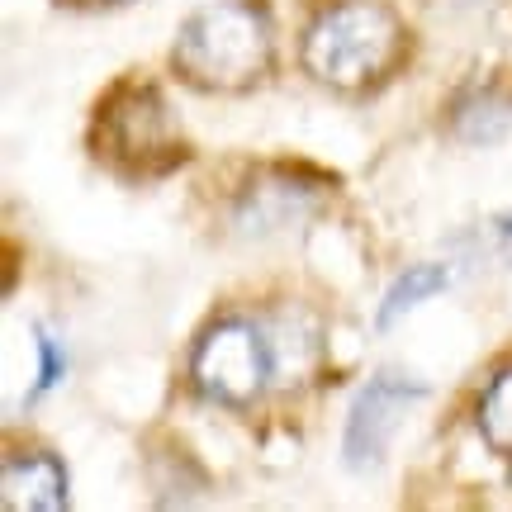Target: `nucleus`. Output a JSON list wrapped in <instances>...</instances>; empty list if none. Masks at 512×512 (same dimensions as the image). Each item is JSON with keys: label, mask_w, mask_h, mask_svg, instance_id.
Here are the masks:
<instances>
[{"label": "nucleus", "mask_w": 512, "mask_h": 512, "mask_svg": "<svg viewBox=\"0 0 512 512\" xmlns=\"http://www.w3.org/2000/svg\"><path fill=\"white\" fill-rule=\"evenodd\" d=\"M446 280H451V271H446V266H437V261H427V266H408V271L389 285V294H384L380 328H394L403 313H413L418 304H427L432 294H441V290H446Z\"/></svg>", "instance_id": "nucleus-9"}, {"label": "nucleus", "mask_w": 512, "mask_h": 512, "mask_svg": "<svg viewBox=\"0 0 512 512\" xmlns=\"http://www.w3.org/2000/svg\"><path fill=\"white\" fill-rule=\"evenodd\" d=\"M176 72L204 91H242L271 67V10L261 0H219L181 24Z\"/></svg>", "instance_id": "nucleus-1"}, {"label": "nucleus", "mask_w": 512, "mask_h": 512, "mask_svg": "<svg viewBox=\"0 0 512 512\" xmlns=\"http://www.w3.org/2000/svg\"><path fill=\"white\" fill-rule=\"evenodd\" d=\"M62 370H67V356L57 351V342L48 337V332H38V384L29 389V399H38V394H48L57 380H62Z\"/></svg>", "instance_id": "nucleus-11"}, {"label": "nucleus", "mask_w": 512, "mask_h": 512, "mask_svg": "<svg viewBox=\"0 0 512 512\" xmlns=\"http://www.w3.org/2000/svg\"><path fill=\"white\" fill-rule=\"evenodd\" d=\"M479 432H484V441H489L494 451L512 456V370H503V375L489 384V394L479 403Z\"/></svg>", "instance_id": "nucleus-10"}, {"label": "nucleus", "mask_w": 512, "mask_h": 512, "mask_svg": "<svg viewBox=\"0 0 512 512\" xmlns=\"http://www.w3.org/2000/svg\"><path fill=\"white\" fill-rule=\"evenodd\" d=\"M5 512H57L67 503V470L57 456H10L5 460Z\"/></svg>", "instance_id": "nucleus-6"}, {"label": "nucleus", "mask_w": 512, "mask_h": 512, "mask_svg": "<svg viewBox=\"0 0 512 512\" xmlns=\"http://www.w3.org/2000/svg\"><path fill=\"white\" fill-rule=\"evenodd\" d=\"M498 233H503V238H512V214H508L503 223H498Z\"/></svg>", "instance_id": "nucleus-12"}, {"label": "nucleus", "mask_w": 512, "mask_h": 512, "mask_svg": "<svg viewBox=\"0 0 512 512\" xmlns=\"http://www.w3.org/2000/svg\"><path fill=\"white\" fill-rule=\"evenodd\" d=\"M508 128H512V100L503 91H494V86L470 91L456 105V133L465 143H494Z\"/></svg>", "instance_id": "nucleus-7"}, {"label": "nucleus", "mask_w": 512, "mask_h": 512, "mask_svg": "<svg viewBox=\"0 0 512 512\" xmlns=\"http://www.w3.org/2000/svg\"><path fill=\"white\" fill-rule=\"evenodd\" d=\"M309 204H313V190H304V185H294V181L252 185L247 200H242V219H252L247 228H280V223L299 219Z\"/></svg>", "instance_id": "nucleus-8"}, {"label": "nucleus", "mask_w": 512, "mask_h": 512, "mask_svg": "<svg viewBox=\"0 0 512 512\" xmlns=\"http://www.w3.org/2000/svg\"><path fill=\"white\" fill-rule=\"evenodd\" d=\"M271 370H275L271 342L252 323H238V318L209 328L204 342L195 347V384H200V394L214 403H228V408H247L266 389Z\"/></svg>", "instance_id": "nucleus-4"}, {"label": "nucleus", "mask_w": 512, "mask_h": 512, "mask_svg": "<svg viewBox=\"0 0 512 512\" xmlns=\"http://www.w3.org/2000/svg\"><path fill=\"white\" fill-rule=\"evenodd\" d=\"M95 152H105L128 176H157L185 157L162 95L133 81L105 100V110L95 119Z\"/></svg>", "instance_id": "nucleus-3"}, {"label": "nucleus", "mask_w": 512, "mask_h": 512, "mask_svg": "<svg viewBox=\"0 0 512 512\" xmlns=\"http://www.w3.org/2000/svg\"><path fill=\"white\" fill-rule=\"evenodd\" d=\"M403 48V24L380 0H342L328 15L313 19L304 38V67L328 86L361 91L380 81Z\"/></svg>", "instance_id": "nucleus-2"}, {"label": "nucleus", "mask_w": 512, "mask_h": 512, "mask_svg": "<svg viewBox=\"0 0 512 512\" xmlns=\"http://www.w3.org/2000/svg\"><path fill=\"white\" fill-rule=\"evenodd\" d=\"M422 399V384L403 380L394 370H380L375 380L356 394L351 403V418H347V437H342V451H347L351 470H375L384 460V446L399 427L403 408Z\"/></svg>", "instance_id": "nucleus-5"}]
</instances>
